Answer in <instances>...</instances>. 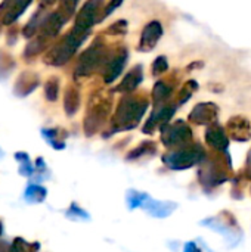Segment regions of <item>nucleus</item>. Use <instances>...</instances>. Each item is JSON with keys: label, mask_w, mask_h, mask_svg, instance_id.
<instances>
[{"label": "nucleus", "mask_w": 251, "mask_h": 252, "mask_svg": "<svg viewBox=\"0 0 251 252\" xmlns=\"http://www.w3.org/2000/svg\"><path fill=\"white\" fill-rule=\"evenodd\" d=\"M148 100L142 96H127L124 97L112 118V124L117 130H126L135 127L146 111Z\"/></svg>", "instance_id": "1"}, {"label": "nucleus", "mask_w": 251, "mask_h": 252, "mask_svg": "<svg viewBox=\"0 0 251 252\" xmlns=\"http://www.w3.org/2000/svg\"><path fill=\"white\" fill-rule=\"evenodd\" d=\"M86 37H87L86 31H80L77 28H72L59 43H56L47 52V55L44 58V62L47 65H52V66L64 65L65 62H68L72 58V55L75 53V50L84 41Z\"/></svg>", "instance_id": "2"}, {"label": "nucleus", "mask_w": 251, "mask_h": 252, "mask_svg": "<svg viewBox=\"0 0 251 252\" xmlns=\"http://www.w3.org/2000/svg\"><path fill=\"white\" fill-rule=\"evenodd\" d=\"M203 157H204V151L198 145L195 146L185 145L167 154L164 157V162L173 170H183L203 161Z\"/></svg>", "instance_id": "3"}, {"label": "nucleus", "mask_w": 251, "mask_h": 252, "mask_svg": "<svg viewBox=\"0 0 251 252\" xmlns=\"http://www.w3.org/2000/svg\"><path fill=\"white\" fill-rule=\"evenodd\" d=\"M111 108V100L107 97H98L96 102H92L84 118V131L87 136H92L104 124Z\"/></svg>", "instance_id": "4"}, {"label": "nucleus", "mask_w": 251, "mask_h": 252, "mask_svg": "<svg viewBox=\"0 0 251 252\" xmlns=\"http://www.w3.org/2000/svg\"><path fill=\"white\" fill-rule=\"evenodd\" d=\"M104 61V47L99 43L92 44L78 59L77 68H75V75H89L92 74Z\"/></svg>", "instance_id": "5"}, {"label": "nucleus", "mask_w": 251, "mask_h": 252, "mask_svg": "<svg viewBox=\"0 0 251 252\" xmlns=\"http://www.w3.org/2000/svg\"><path fill=\"white\" fill-rule=\"evenodd\" d=\"M231 167L226 165V159L223 157L213 158L207 162L201 173V183H212V185H220L228 179Z\"/></svg>", "instance_id": "6"}, {"label": "nucleus", "mask_w": 251, "mask_h": 252, "mask_svg": "<svg viewBox=\"0 0 251 252\" xmlns=\"http://www.w3.org/2000/svg\"><path fill=\"white\" fill-rule=\"evenodd\" d=\"M192 137V131L191 128L183 124L182 121L167 126L163 131V143L169 148H180L185 146L186 142H189Z\"/></svg>", "instance_id": "7"}, {"label": "nucleus", "mask_w": 251, "mask_h": 252, "mask_svg": "<svg viewBox=\"0 0 251 252\" xmlns=\"http://www.w3.org/2000/svg\"><path fill=\"white\" fill-rule=\"evenodd\" d=\"M102 0H87L75 18L74 28L89 32L90 27L98 21V13L102 9Z\"/></svg>", "instance_id": "8"}, {"label": "nucleus", "mask_w": 251, "mask_h": 252, "mask_svg": "<svg viewBox=\"0 0 251 252\" xmlns=\"http://www.w3.org/2000/svg\"><path fill=\"white\" fill-rule=\"evenodd\" d=\"M31 3L33 0H4L0 4L1 24H6V25L13 24Z\"/></svg>", "instance_id": "9"}, {"label": "nucleus", "mask_w": 251, "mask_h": 252, "mask_svg": "<svg viewBox=\"0 0 251 252\" xmlns=\"http://www.w3.org/2000/svg\"><path fill=\"white\" fill-rule=\"evenodd\" d=\"M40 84V78L33 71H24L16 78V83L13 86V93L19 97L28 96L31 92H34Z\"/></svg>", "instance_id": "10"}, {"label": "nucleus", "mask_w": 251, "mask_h": 252, "mask_svg": "<svg viewBox=\"0 0 251 252\" xmlns=\"http://www.w3.org/2000/svg\"><path fill=\"white\" fill-rule=\"evenodd\" d=\"M126 59H127V52L124 49L117 50V53L111 56V59L107 62L105 69H104V80L107 83H111L112 80H115L120 75V72L126 63Z\"/></svg>", "instance_id": "11"}, {"label": "nucleus", "mask_w": 251, "mask_h": 252, "mask_svg": "<svg viewBox=\"0 0 251 252\" xmlns=\"http://www.w3.org/2000/svg\"><path fill=\"white\" fill-rule=\"evenodd\" d=\"M65 21H67V18L59 10L58 12H53V13H49L44 18V21H43V25L40 28V34L44 35V37H47V38L55 37L61 31L62 25L65 24Z\"/></svg>", "instance_id": "12"}, {"label": "nucleus", "mask_w": 251, "mask_h": 252, "mask_svg": "<svg viewBox=\"0 0 251 252\" xmlns=\"http://www.w3.org/2000/svg\"><path fill=\"white\" fill-rule=\"evenodd\" d=\"M163 34V28H161V24L158 21H152L149 22L145 30L142 31V38H141V49L142 50H151L155 43L160 40Z\"/></svg>", "instance_id": "13"}, {"label": "nucleus", "mask_w": 251, "mask_h": 252, "mask_svg": "<svg viewBox=\"0 0 251 252\" xmlns=\"http://www.w3.org/2000/svg\"><path fill=\"white\" fill-rule=\"evenodd\" d=\"M217 115V108L213 103H200L194 108L189 115V120L195 124H209Z\"/></svg>", "instance_id": "14"}, {"label": "nucleus", "mask_w": 251, "mask_h": 252, "mask_svg": "<svg viewBox=\"0 0 251 252\" xmlns=\"http://www.w3.org/2000/svg\"><path fill=\"white\" fill-rule=\"evenodd\" d=\"M228 131L235 140H247L251 136V126L250 123L241 117H235L229 121L228 124Z\"/></svg>", "instance_id": "15"}, {"label": "nucleus", "mask_w": 251, "mask_h": 252, "mask_svg": "<svg viewBox=\"0 0 251 252\" xmlns=\"http://www.w3.org/2000/svg\"><path fill=\"white\" fill-rule=\"evenodd\" d=\"M175 109H176V106H173V105H164L163 108L157 109V111L152 114V117L148 120V123H146V126H145V131L149 133V131H152L154 128H157L158 126L167 123V121L170 120V117L175 114Z\"/></svg>", "instance_id": "16"}, {"label": "nucleus", "mask_w": 251, "mask_h": 252, "mask_svg": "<svg viewBox=\"0 0 251 252\" xmlns=\"http://www.w3.org/2000/svg\"><path fill=\"white\" fill-rule=\"evenodd\" d=\"M206 140L216 151H225L228 146V136H226L225 130L219 126H213L207 130Z\"/></svg>", "instance_id": "17"}, {"label": "nucleus", "mask_w": 251, "mask_h": 252, "mask_svg": "<svg viewBox=\"0 0 251 252\" xmlns=\"http://www.w3.org/2000/svg\"><path fill=\"white\" fill-rule=\"evenodd\" d=\"M80 108V92L75 86L70 84L64 94V109L68 117H72Z\"/></svg>", "instance_id": "18"}, {"label": "nucleus", "mask_w": 251, "mask_h": 252, "mask_svg": "<svg viewBox=\"0 0 251 252\" xmlns=\"http://www.w3.org/2000/svg\"><path fill=\"white\" fill-rule=\"evenodd\" d=\"M41 134L52 145V148H55V149H64L65 148L67 131L64 128H59V127H56V128H46V130H41Z\"/></svg>", "instance_id": "19"}, {"label": "nucleus", "mask_w": 251, "mask_h": 252, "mask_svg": "<svg viewBox=\"0 0 251 252\" xmlns=\"http://www.w3.org/2000/svg\"><path fill=\"white\" fill-rule=\"evenodd\" d=\"M141 81H142V69H141V66H136L126 75V78L121 81V84L117 87V90L118 92H132L138 87V84Z\"/></svg>", "instance_id": "20"}, {"label": "nucleus", "mask_w": 251, "mask_h": 252, "mask_svg": "<svg viewBox=\"0 0 251 252\" xmlns=\"http://www.w3.org/2000/svg\"><path fill=\"white\" fill-rule=\"evenodd\" d=\"M47 15H44V10H41V9H38L33 16H31V19L28 21V24L24 27V30H22V34L25 35V37H33L40 28H41V25H43V21H44V18H46Z\"/></svg>", "instance_id": "21"}, {"label": "nucleus", "mask_w": 251, "mask_h": 252, "mask_svg": "<svg viewBox=\"0 0 251 252\" xmlns=\"http://www.w3.org/2000/svg\"><path fill=\"white\" fill-rule=\"evenodd\" d=\"M47 43H49V38L44 37V35H41V34L37 35V37H34V38L27 44V47H25V56L31 58V56H36V55L41 53V52L46 49Z\"/></svg>", "instance_id": "22"}, {"label": "nucleus", "mask_w": 251, "mask_h": 252, "mask_svg": "<svg viewBox=\"0 0 251 252\" xmlns=\"http://www.w3.org/2000/svg\"><path fill=\"white\" fill-rule=\"evenodd\" d=\"M46 195H47V190L38 185H30L25 190V199L27 202H31V204L43 202L46 199Z\"/></svg>", "instance_id": "23"}, {"label": "nucleus", "mask_w": 251, "mask_h": 252, "mask_svg": "<svg viewBox=\"0 0 251 252\" xmlns=\"http://www.w3.org/2000/svg\"><path fill=\"white\" fill-rule=\"evenodd\" d=\"M38 250V242H27L24 238H15L10 244V252H37Z\"/></svg>", "instance_id": "24"}, {"label": "nucleus", "mask_w": 251, "mask_h": 252, "mask_svg": "<svg viewBox=\"0 0 251 252\" xmlns=\"http://www.w3.org/2000/svg\"><path fill=\"white\" fill-rule=\"evenodd\" d=\"M172 90H173V86L170 83H167L164 80L163 81H158L155 84V87H154V99H155V102L160 103V102L166 100L170 96Z\"/></svg>", "instance_id": "25"}, {"label": "nucleus", "mask_w": 251, "mask_h": 252, "mask_svg": "<svg viewBox=\"0 0 251 252\" xmlns=\"http://www.w3.org/2000/svg\"><path fill=\"white\" fill-rule=\"evenodd\" d=\"M58 93H59V78L50 77L44 83V96L49 102H55L58 99Z\"/></svg>", "instance_id": "26"}, {"label": "nucleus", "mask_w": 251, "mask_h": 252, "mask_svg": "<svg viewBox=\"0 0 251 252\" xmlns=\"http://www.w3.org/2000/svg\"><path fill=\"white\" fill-rule=\"evenodd\" d=\"M15 159L19 162V173L25 177H30L34 171V167L31 165L30 157L25 152H16L15 154Z\"/></svg>", "instance_id": "27"}, {"label": "nucleus", "mask_w": 251, "mask_h": 252, "mask_svg": "<svg viewBox=\"0 0 251 252\" xmlns=\"http://www.w3.org/2000/svg\"><path fill=\"white\" fill-rule=\"evenodd\" d=\"M13 66H15V62H13L12 56L7 55L3 50H0V77L1 75H7L12 71Z\"/></svg>", "instance_id": "28"}, {"label": "nucleus", "mask_w": 251, "mask_h": 252, "mask_svg": "<svg viewBox=\"0 0 251 252\" xmlns=\"http://www.w3.org/2000/svg\"><path fill=\"white\" fill-rule=\"evenodd\" d=\"M77 3H78V0H61L59 12L68 19L74 13V10L77 7Z\"/></svg>", "instance_id": "29"}, {"label": "nucleus", "mask_w": 251, "mask_h": 252, "mask_svg": "<svg viewBox=\"0 0 251 252\" xmlns=\"http://www.w3.org/2000/svg\"><path fill=\"white\" fill-rule=\"evenodd\" d=\"M167 68H169V63H167V61H166V58H164V56L157 58V59H155V62L152 63V72H154V75H160V74H163L164 71H167Z\"/></svg>", "instance_id": "30"}, {"label": "nucleus", "mask_w": 251, "mask_h": 252, "mask_svg": "<svg viewBox=\"0 0 251 252\" xmlns=\"http://www.w3.org/2000/svg\"><path fill=\"white\" fill-rule=\"evenodd\" d=\"M126 28H127V24H126V21H118V22H115L108 31L109 32H112V34H123V32H126Z\"/></svg>", "instance_id": "31"}, {"label": "nucleus", "mask_w": 251, "mask_h": 252, "mask_svg": "<svg viewBox=\"0 0 251 252\" xmlns=\"http://www.w3.org/2000/svg\"><path fill=\"white\" fill-rule=\"evenodd\" d=\"M121 3H123V0H111V1H109V4H108V6H107V9H105V13H104V16L109 15V13H111V12H112V10L117 7V6H120Z\"/></svg>", "instance_id": "32"}, {"label": "nucleus", "mask_w": 251, "mask_h": 252, "mask_svg": "<svg viewBox=\"0 0 251 252\" xmlns=\"http://www.w3.org/2000/svg\"><path fill=\"white\" fill-rule=\"evenodd\" d=\"M185 252H201V251L197 248V245H195V244H188V245H186V250H185Z\"/></svg>", "instance_id": "33"}, {"label": "nucleus", "mask_w": 251, "mask_h": 252, "mask_svg": "<svg viewBox=\"0 0 251 252\" xmlns=\"http://www.w3.org/2000/svg\"><path fill=\"white\" fill-rule=\"evenodd\" d=\"M0 252H10V245L0 241Z\"/></svg>", "instance_id": "34"}, {"label": "nucleus", "mask_w": 251, "mask_h": 252, "mask_svg": "<svg viewBox=\"0 0 251 252\" xmlns=\"http://www.w3.org/2000/svg\"><path fill=\"white\" fill-rule=\"evenodd\" d=\"M55 1H56V0H41V3H43V4H46V6H49V4H53Z\"/></svg>", "instance_id": "35"}, {"label": "nucleus", "mask_w": 251, "mask_h": 252, "mask_svg": "<svg viewBox=\"0 0 251 252\" xmlns=\"http://www.w3.org/2000/svg\"><path fill=\"white\" fill-rule=\"evenodd\" d=\"M249 174H250L251 177V154L249 155Z\"/></svg>", "instance_id": "36"}, {"label": "nucleus", "mask_w": 251, "mask_h": 252, "mask_svg": "<svg viewBox=\"0 0 251 252\" xmlns=\"http://www.w3.org/2000/svg\"><path fill=\"white\" fill-rule=\"evenodd\" d=\"M1 233H3V224H1V221H0V236H1Z\"/></svg>", "instance_id": "37"}]
</instances>
